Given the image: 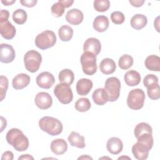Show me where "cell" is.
<instances>
[{"label": "cell", "instance_id": "1", "mask_svg": "<svg viewBox=\"0 0 160 160\" xmlns=\"http://www.w3.org/2000/svg\"><path fill=\"white\" fill-rule=\"evenodd\" d=\"M6 139L17 151H24L29 147L28 138L18 128H12L8 131Z\"/></svg>", "mask_w": 160, "mask_h": 160}, {"label": "cell", "instance_id": "2", "mask_svg": "<svg viewBox=\"0 0 160 160\" xmlns=\"http://www.w3.org/2000/svg\"><path fill=\"white\" fill-rule=\"evenodd\" d=\"M40 129L51 136H58L60 134L63 129L61 122L53 117L44 116L39 121Z\"/></svg>", "mask_w": 160, "mask_h": 160}, {"label": "cell", "instance_id": "3", "mask_svg": "<svg viewBox=\"0 0 160 160\" xmlns=\"http://www.w3.org/2000/svg\"><path fill=\"white\" fill-rule=\"evenodd\" d=\"M55 33L50 30H46L39 34L35 38L36 46L42 50L54 46L56 42Z\"/></svg>", "mask_w": 160, "mask_h": 160}, {"label": "cell", "instance_id": "4", "mask_svg": "<svg viewBox=\"0 0 160 160\" xmlns=\"http://www.w3.org/2000/svg\"><path fill=\"white\" fill-rule=\"evenodd\" d=\"M83 72L88 76L93 75L97 71L96 56L92 52L84 51L80 58Z\"/></svg>", "mask_w": 160, "mask_h": 160}, {"label": "cell", "instance_id": "5", "mask_svg": "<svg viewBox=\"0 0 160 160\" xmlns=\"http://www.w3.org/2000/svg\"><path fill=\"white\" fill-rule=\"evenodd\" d=\"M145 98V93L142 89L140 88L132 89L127 98V105L131 109L139 110L144 106Z\"/></svg>", "mask_w": 160, "mask_h": 160}, {"label": "cell", "instance_id": "6", "mask_svg": "<svg viewBox=\"0 0 160 160\" xmlns=\"http://www.w3.org/2000/svg\"><path fill=\"white\" fill-rule=\"evenodd\" d=\"M42 56L35 50L28 51L24 56V63L26 69L30 72H36L40 68Z\"/></svg>", "mask_w": 160, "mask_h": 160}, {"label": "cell", "instance_id": "7", "mask_svg": "<svg viewBox=\"0 0 160 160\" xmlns=\"http://www.w3.org/2000/svg\"><path fill=\"white\" fill-rule=\"evenodd\" d=\"M104 89L108 94L109 101H116L120 95V81L116 77L108 78L105 81Z\"/></svg>", "mask_w": 160, "mask_h": 160}, {"label": "cell", "instance_id": "8", "mask_svg": "<svg viewBox=\"0 0 160 160\" xmlns=\"http://www.w3.org/2000/svg\"><path fill=\"white\" fill-rule=\"evenodd\" d=\"M54 94L58 101L64 104L70 103L73 99V94L69 85L59 83L54 89Z\"/></svg>", "mask_w": 160, "mask_h": 160}, {"label": "cell", "instance_id": "9", "mask_svg": "<svg viewBox=\"0 0 160 160\" xmlns=\"http://www.w3.org/2000/svg\"><path fill=\"white\" fill-rule=\"evenodd\" d=\"M16 52L11 45L2 43L0 45V61L2 63H10L14 61Z\"/></svg>", "mask_w": 160, "mask_h": 160}, {"label": "cell", "instance_id": "10", "mask_svg": "<svg viewBox=\"0 0 160 160\" xmlns=\"http://www.w3.org/2000/svg\"><path fill=\"white\" fill-rule=\"evenodd\" d=\"M38 86L43 89L51 88L55 82V79L52 74L49 72H42L38 75L36 78Z\"/></svg>", "mask_w": 160, "mask_h": 160}, {"label": "cell", "instance_id": "11", "mask_svg": "<svg viewBox=\"0 0 160 160\" xmlns=\"http://www.w3.org/2000/svg\"><path fill=\"white\" fill-rule=\"evenodd\" d=\"M36 106L40 109H49L52 104V99L51 95L46 92H38L34 99Z\"/></svg>", "mask_w": 160, "mask_h": 160}, {"label": "cell", "instance_id": "12", "mask_svg": "<svg viewBox=\"0 0 160 160\" xmlns=\"http://www.w3.org/2000/svg\"><path fill=\"white\" fill-rule=\"evenodd\" d=\"M151 149L146 145L137 141L132 147V152L136 159L144 160L148 158L149 152Z\"/></svg>", "mask_w": 160, "mask_h": 160}, {"label": "cell", "instance_id": "13", "mask_svg": "<svg viewBox=\"0 0 160 160\" xmlns=\"http://www.w3.org/2000/svg\"><path fill=\"white\" fill-rule=\"evenodd\" d=\"M16 32L15 27L8 20L0 21V33L3 38L10 40L15 36Z\"/></svg>", "mask_w": 160, "mask_h": 160}, {"label": "cell", "instance_id": "14", "mask_svg": "<svg viewBox=\"0 0 160 160\" xmlns=\"http://www.w3.org/2000/svg\"><path fill=\"white\" fill-rule=\"evenodd\" d=\"M83 50L92 52L96 56L98 55L101 50V44L100 41L95 38L87 39L83 45Z\"/></svg>", "mask_w": 160, "mask_h": 160}, {"label": "cell", "instance_id": "15", "mask_svg": "<svg viewBox=\"0 0 160 160\" xmlns=\"http://www.w3.org/2000/svg\"><path fill=\"white\" fill-rule=\"evenodd\" d=\"M106 148L109 152L112 154H119L123 149V143L122 141L117 137L109 138L106 143Z\"/></svg>", "mask_w": 160, "mask_h": 160}, {"label": "cell", "instance_id": "16", "mask_svg": "<svg viewBox=\"0 0 160 160\" xmlns=\"http://www.w3.org/2000/svg\"><path fill=\"white\" fill-rule=\"evenodd\" d=\"M84 18L83 13L78 9H71L66 14V20L72 25H78L82 22Z\"/></svg>", "mask_w": 160, "mask_h": 160}, {"label": "cell", "instance_id": "17", "mask_svg": "<svg viewBox=\"0 0 160 160\" xmlns=\"http://www.w3.org/2000/svg\"><path fill=\"white\" fill-rule=\"evenodd\" d=\"M31 81L29 75L25 73H20L16 75L12 81V85L14 89L18 90L27 87Z\"/></svg>", "mask_w": 160, "mask_h": 160}, {"label": "cell", "instance_id": "18", "mask_svg": "<svg viewBox=\"0 0 160 160\" xmlns=\"http://www.w3.org/2000/svg\"><path fill=\"white\" fill-rule=\"evenodd\" d=\"M93 83L91 80L87 78H82L76 83V92L80 96L87 95L92 88Z\"/></svg>", "mask_w": 160, "mask_h": 160}, {"label": "cell", "instance_id": "19", "mask_svg": "<svg viewBox=\"0 0 160 160\" xmlns=\"http://www.w3.org/2000/svg\"><path fill=\"white\" fill-rule=\"evenodd\" d=\"M51 150L56 155H62L68 149V144L63 139H56L51 142Z\"/></svg>", "mask_w": 160, "mask_h": 160}, {"label": "cell", "instance_id": "20", "mask_svg": "<svg viewBox=\"0 0 160 160\" xmlns=\"http://www.w3.org/2000/svg\"><path fill=\"white\" fill-rule=\"evenodd\" d=\"M94 102L99 106H102L109 101L108 94L104 88L96 89L92 94Z\"/></svg>", "mask_w": 160, "mask_h": 160}, {"label": "cell", "instance_id": "21", "mask_svg": "<svg viewBox=\"0 0 160 160\" xmlns=\"http://www.w3.org/2000/svg\"><path fill=\"white\" fill-rule=\"evenodd\" d=\"M109 25V19L107 16L104 15H100L95 18L92 23L93 28L99 32L106 31L108 29Z\"/></svg>", "mask_w": 160, "mask_h": 160}, {"label": "cell", "instance_id": "22", "mask_svg": "<svg viewBox=\"0 0 160 160\" xmlns=\"http://www.w3.org/2000/svg\"><path fill=\"white\" fill-rule=\"evenodd\" d=\"M116 69V65L114 61L110 58L103 59L99 64V69L101 72L106 75L112 74Z\"/></svg>", "mask_w": 160, "mask_h": 160}, {"label": "cell", "instance_id": "23", "mask_svg": "<svg viewBox=\"0 0 160 160\" xmlns=\"http://www.w3.org/2000/svg\"><path fill=\"white\" fill-rule=\"evenodd\" d=\"M126 84L129 86H135L141 82L140 74L135 70H129L126 72L124 76Z\"/></svg>", "mask_w": 160, "mask_h": 160}, {"label": "cell", "instance_id": "24", "mask_svg": "<svg viewBox=\"0 0 160 160\" xmlns=\"http://www.w3.org/2000/svg\"><path fill=\"white\" fill-rule=\"evenodd\" d=\"M68 140L71 146L78 148H84L86 146L84 136L80 135L78 132L72 131L68 138Z\"/></svg>", "mask_w": 160, "mask_h": 160}, {"label": "cell", "instance_id": "25", "mask_svg": "<svg viewBox=\"0 0 160 160\" xmlns=\"http://www.w3.org/2000/svg\"><path fill=\"white\" fill-rule=\"evenodd\" d=\"M148 23V19L146 16L141 14H136L131 19V27L136 30L144 28Z\"/></svg>", "mask_w": 160, "mask_h": 160}, {"label": "cell", "instance_id": "26", "mask_svg": "<svg viewBox=\"0 0 160 160\" xmlns=\"http://www.w3.org/2000/svg\"><path fill=\"white\" fill-rule=\"evenodd\" d=\"M146 68L152 71H160V58L156 55H150L148 56L144 61Z\"/></svg>", "mask_w": 160, "mask_h": 160}, {"label": "cell", "instance_id": "27", "mask_svg": "<svg viewBox=\"0 0 160 160\" xmlns=\"http://www.w3.org/2000/svg\"><path fill=\"white\" fill-rule=\"evenodd\" d=\"M59 80L60 83L71 86L74 80V72L69 69H64L59 73Z\"/></svg>", "mask_w": 160, "mask_h": 160}, {"label": "cell", "instance_id": "28", "mask_svg": "<svg viewBox=\"0 0 160 160\" xmlns=\"http://www.w3.org/2000/svg\"><path fill=\"white\" fill-rule=\"evenodd\" d=\"M58 34L62 41L67 42L71 39L73 36V29L68 25L62 26L58 30Z\"/></svg>", "mask_w": 160, "mask_h": 160}, {"label": "cell", "instance_id": "29", "mask_svg": "<svg viewBox=\"0 0 160 160\" xmlns=\"http://www.w3.org/2000/svg\"><path fill=\"white\" fill-rule=\"evenodd\" d=\"M145 133H152V129L151 126L146 122H140L138 124L134 130V134L135 137L137 138L139 136Z\"/></svg>", "mask_w": 160, "mask_h": 160}, {"label": "cell", "instance_id": "30", "mask_svg": "<svg viewBox=\"0 0 160 160\" xmlns=\"http://www.w3.org/2000/svg\"><path fill=\"white\" fill-rule=\"evenodd\" d=\"M12 18L15 23L21 25L26 22L28 15L25 10L22 9H18L13 12Z\"/></svg>", "mask_w": 160, "mask_h": 160}, {"label": "cell", "instance_id": "31", "mask_svg": "<svg viewBox=\"0 0 160 160\" xmlns=\"http://www.w3.org/2000/svg\"><path fill=\"white\" fill-rule=\"evenodd\" d=\"M91 102L89 99L86 98H81L78 99L74 105L76 110L81 112L88 111L91 108Z\"/></svg>", "mask_w": 160, "mask_h": 160}, {"label": "cell", "instance_id": "32", "mask_svg": "<svg viewBox=\"0 0 160 160\" xmlns=\"http://www.w3.org/2000/svg\"><path fill=\"white\" fill-rule=\"evenodd\" d=\"M133 64V58L129 54L122 55L118 61L119 68L123 70H126L130 68Z\"/></svg>", "mask_w": 160, "mask_h": 160}, {"label": "cell", "instance_id": "33", "mask_svg": "<svg viewBox=\"0 0 160 160\" xmlns=\"http://www.w3.org/2000/svg\"><path fill=\"white\" fill-rule=\"evenodd\" d=\"M94 8L98 12H105L110 7V2L108 0H95L93 2Z\"/></svg>", "mask_w": 160, "mask_h": 160}, {"label": "cell", "instance_id": "34", "mask_svg": "<svg viewBox=\"0 0 160 160\" xmlns=\"http://www.w3.org/2000/svg\"><path fill=\"white\" fill-rule=\"evenodd\" d=\"M64 6L59 2L58 1L52 4L51 9V14L56 18H59L62 16L64 12Z\"/></svg>", "mask_w": 160, "mask_h": 160}, {"label": "cell", "instance_id": "35", "mask_svg": "<svg viewBox=\"0 0 160 160\" xmlns=\"http://www.w3.org/2000/svg\"><path fill=\"white\" fill-rule=\"evenodd\" d=\"M148 97L152 100H157L160 98V88L159 84L147 88Z\"/></svg>", "mask_w": 160, "mask_h": 160}, {"label": "cell", "instance_id": "36", "mask_svg": "<svg viewBox=\"0 0 160 160\" xmlns=\"http://www.w3.org/2000/svg\"><path fill=\"white\" fill-rule=\"evenodd\" d=\"M158 78L152 74L146 75L143 79V84L146 88L158 84Z\"/></svg>", "mask_w": 160, "mask_h": 160}, {"label": "cell", "instance_id": "37", "mask_svg": "<svg viewBox=\"0 0 160 160\" xmlns=\"http://www.w3.org/2000/svg\"><path fill=\"white\" fill-rule=\"evenodd\" d=\"M9 81L8 78L4 76L0 77V90H1V101H2L6 96V91L8 88Z\"/></svg>", "mask_w": 160, "mask_h": 160}, {"label": "cell", "instance_id": "38", "mask_svg": "<svg viewBox=\"0 0 160 160\" xmlns=\"http://www.w3.org/2000/svg\"><path fill=\"white\" fill-rule=\"evenodd\" d=\"M111 19L115 24H122L125 20L124 14L120 11H114L111 14Z\"/></svg>", "mask_w": 160, "mask_h": 160}, {"label": "cell", "instance_id": "39", "mask_svg": "<svg viewBox=\"0 0 160 160\" xmlns=\"http://www.w3.org/2000/svg\"><path fill=\"white\" fill-rule=\"evenodd\" d=\"M38 2L37 0H21L20 3L26 7L32 8L34 7Z\"/></svg>", "mask_w": 160, "mask_h": 160}, {"label": "cell", "instance_id": "40", "mask_svg": "<svg viewBox=\"0 0 160 160\" xmlns=\"http://www.w3.org/2000/svg\"><path fill=\"white\" fill-rule=\"evenodd\" d=\"M9 16V12L6 9H1L0 13V21H4L8 20Z\"/></svg>", "mask_w": 160, "mask_h": 160}, {"label": "cell", "instance_id": "41", "mask_svg": "<svg viewBox=\"0 0 160 160\" xmlns=\"http://www.w3.org/2000/svg\"><path fill=\"white\" fill-rule=\"evenodd\" d=\"M14 159V154L12 152L8 151L4 152L1 157V160H12Z\"/></svg>", "mask_w": 160, "mask_h": 160}, {"label": "cell", "instance_id": "42", "mask_svg": "<svg viewBox=\"0 0 160 160\" xmlns=\"http://www.w3.org/2000/svg\"><path fill=\"white\" fill-rule=\"evenodd\" d=\"M129 2L132 6L136 7V8L141 7L144 3V1H143V0L142 1H141V0H129Z\"/></svg>", "mask_w": 160, "mask_h": 160}, {"label": "cell", "instance_id": "43", "mask_svg": "<svg viewBox=\"0 0 160 160\" xmlns=\"http://www.w3.org/2000/svg\"><path fill=\"white\" fill-rule=\"evenodd\" d=\"M58 1H59L64 6L65 8H68L71 6L74 2L73 0H59Z\"/></svg>", "mask_w": 160, "mask_h": 160}, {"label": "cell", "instance_id": "44", "mask_svg": "<svg viewBox=\"0 0 160 160\" xmlns=\"http://www.w3.org/2000/svg\"><path fill=\"white\" fill-rule=\"evenodd\" d=\"M18 159L19 160H20V159H27V160H30V159H31V160H33L34 159V158L32 156H31L30 154H22V155H21V156H19V158H18Z\"/></svg>", "mask_w": 160, "mask_h": 160}, {"label": "cell", "instance_id": "45", "mask_svg": "<svg viewBox=\"0 0 160 160\" xmlns=\"http://www.w3.org/2000/svg\"><path fill=\"white\" fill-rule=\"evenodd\" d=\"M16 2V0H1V2L4 4L5 6H9V5H11L13 3H14Z\"/></svg>", "mask_w": 160, "mask_h": 160}, {"label": "cell", "instance_id": "46", "mask_svg": "<svg viewBox=\"0 0 160 160\" xmlns=\"http://www.w3.org/2000/svg\"><path fill=\"white\" fill-rule=\"evenodd\" d=\"M159 17H157L156 20H154V28H156V30L158 31V32H159V28H158V26H159Z\"/></svg>", "mask_w": 160, "mask_h": 160}, {"label": "cell", "instance_id": "47", "mask_svg": "<svg viewBox=\"0 0 160 160\" xmlns=\"http://www.w3.org/2000/svg\"><path fill=\"white\" fill-rule=\"evenodd\" d=\"M91 159V160L92 159V158L91 157H90L88 155H82L81 157L78 158V159Z\"/></svg>", "mask_w": 160, "mask_h": 160}, {"label": "cell", "instance_id": "48", "mask_svg": "<svg viewBox=\"0 0 160 160\" xmlns=\"http://www.w3.org/2000/svg\"><path fill=\"white\" fill-rule=\"evenodd\" d=\"M122 158H127V159H131V158H129V157H128V156H122V157H119V158H118V159H122Z\"/></svg>", "mask_w": 160, "mask_h": 160}]
</instances>
